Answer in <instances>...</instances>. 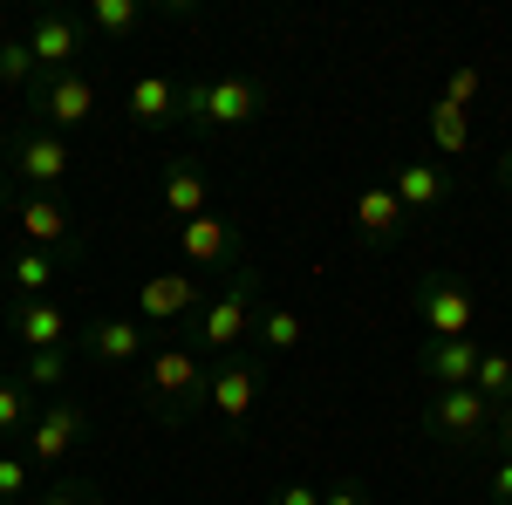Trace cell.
<instances>
[{
	"mask_svg": "<svg viewBox=\"0 0 512 505\" xmlns=\"http://www.w3.org/2000/svg\"><path fill=\"white\" fill-rule=\"evenodd\" d=\"M178 96H185V82L137 76V82H130V117L144 123V130H164V123H178Z\"/></svg>",
	"mask_w": 512,
	"mask_h": 505,
	"instance_id": "ffe728a7",
	"label": "cell"
},
{
	"mask_svg": "<svg viewBox=\"0 0 512 505\" xmlns=\"http://www.w3.org/2000/svg\"><path fill=\"white\" fill-rule=\"evenodd\" d=\"M28 110H35L41 130H55V137H69V130H82V123L96 117V82L82 76H41L35 89H28Z\"/></svg>",
	"mask_w": 512,
	"mask_h": 505,
	"instance_id": "8992f818",
	"label": "cell"
},
{
	"mask_svg": "<svg viewBox=\"0 0 512 505\" xmlns=\"http://www.w3.org/2000/svg\"><path fill=\"white\" fill-rule=\"evenodd\" d=\"M321 505H369V492H362V485H349V478H342V485H328V492H321Z\"/></svg>",
	"mask_w": 512,
	"mask_h": 505,
	"instance_id": "1f68e13d",
	"label": "cell"
},
{
	"mask_svg": "<svg viewBox=\"0 0 512 505\" xmlns=\"http://www.w3.org/2000/svg\"><path fill=\"white\" fill-rule=\"evenodd\" d=\"M253 328H260V267L239 260V267H226L219 294H205V308H198V342L212 355H233Z\"/></svg>",
	"mask_w": 512,
	"mask_h": 505,
	"instance_id": "6da1fadb",
	"label": "cell"
},
{
	"mask_svg": "<svg viewBox=\"0 0 512 505\" xmlns=\"http://www.w3.org/2000/svg\"><path fill=\"white\" fill-rule=\"evenodd\" d=\"M178 253H185V267H192V273H226V267H239V239H233V226H226L219 212L185 219V226H178Z\"/></svg>",
	"mask_w": 512,
	"mask_h": 505,
	"instance_id": "4fadbf2b",
	"label": "cell"
},
{
	"mask_svg": "<svg viewBox=\"0 0 512 505\" xmlns=\"http://www.w3.org/2000/svg\"><path fill=\"white\" fill-rule=\"evenodd\" d=\"M472 389L492 403V410H512V355H506V349H485V355H478Z\"/></svg>",
	"mask_w": 512,
	"mask_h": 505,
	"instance_id": "603a6c76",
	"label": "cell"
},
{
	"mask_svg": "<svg viewBox=\"0 0 512 505\" xmlns=\"http://www.w3.org/2000/svg\"><path fill=\"white\" fill-rule=\"evenodd\" d=\"M28 492V451H0V505H14Z\"/></svg>",
	"mask_w": 512,
	"mask_h": 505,
	"instance_id": "f546056e",
	"label": "cell"
},
{
	"mask_svg": "<svg viewBox=\"0 0 512 505\" xmlns=\"http://www.w3.org/2000/svg\"><path fill=\"white\" fill-rule=\"evenodd\" d=\"M492 505H512V458H499V471H492Z\"/></svg>",
	"mask_w": 512,
	"mask_h": 505,
	"instance_id": "836d02e7",
	"label": "cell"
},
{
	"mask_svg": "<svg viewBox=\"0 0 512 505\" xmlns=\"http://www.w3.org/2000/svg\"><path fill=\"white\" fill-rule=\"evenodd\" d=\"M14 505H28V499H14Z\"/></svg>",
	"mask_w": 512,
	"mask_h": 505,
	"instance_id": "74e56055",
	"label": "cell"
},
{
	"mask_svg": "<svg viewBox=\"0 0 512 505\" xmlns=\"http://www.w3.org/2000/svg\"><path fill=\"white\" fill-rule=\"evenodd\" d=\"M14 226H21V239H28V246H41V253H62V260H76V253H82L76 212L62 205V192H21Z\"/></svg>",
	"mask_w": 512,
	"mask_h": 505,
	"instance_id": "52a82bcc",
	"label": "cell"
},
{
	"mask_svg": "<svg viewBox=\"0 0 512 505\" xmlns=\"http://www.w3.org/2000/svg\"><path fill=\"white\" fill-rule=\"evenodd\" d=\"M492 178H499V192H512V144L499 151V171H492Z\"/></svg>",
	"mask_w": 512,
	"mask_h": 505,
	"instance_id": "d590c367",
	"label": "cell"
},
{
	"mask_svg": "<svg viewBox=\"0 0 512 505\" xmlns=\"http://www.w3.org/2000/svg\"><path fill=\"white\" fill-rule=\"evenodd\" d=\"M82 35H89L82 14H69V7H35V14H28V48H35L41 76H76Z\"/></svg>",
	"mask_w": 512,
	"mask_h": 505,
	"instance_id": "ba28073f",
	"label": "cell"
},
{
	"mask_svg": "<svg viewBox=\"0 0 512 505\" xmlns=\"http://www.w3.org/2000/svg\"><path fill=\"white\" fill-rule=\"evenodd\" d=\"M144 396H151V410L164 424H185L212 403V376L192 349H151L144 355Z\"/></svg>",
	"mask_w": 512,
	"mask_h": 505,
	"instance_id": "3957f363",
	"label": "cell"
},
{
	"mask_svg": "<svg viewBox=\"0 0 512 505\" xmlns=\"http://www.w3.org/2000/svg\"><path fill=\"white\" fill-rule=\"evenodd\" d=\"M41 82V62H35V48H28V35H14V41H0V89H35Z\"/></svg>",
	"mask_w": 512,
	"mask_h": 505,
	"instance_id": "d4e9b609",
	"label": "cell"
},
{
	"mask_svg": "<svg viewBox=\"0 0 512 505\" xmlns=\"http://www.w3.org/2000/svg\"><path fill=\"white\" fill-rule=\"evenodd\" d=\"M7 164H14V123L0 117V178H7Z\"/></svg>",
	"mask_w": 512,
	"mask_h": 505,
	"instance_id": "e575fe53",
	"label": "cell"
},
{
	"mask_svg": "<svg viewBox=\"0 0 512 505\" xmlns=\"http://www.w3.org/2000/svg\"><path fill=\"white\" fill-rule=\"evenodd\" d=\"M499 451L512 458V410H499Z\"/></svg>",
	"mask_w": 512,
	"mask_h": 505,
	"instance_id": "8d00e7d4",
	"label": "cell"
},
{
	"mask_svg": "<svg viewBox=\"0 0 512 505\" xmlns=\"http://www.w3.org/2000/svg\"><path fill=\"white\" fill-rule=\"evenodd\" d=\"M390 192H396V205H403L410 219H424V212H437V205L451 198V178H444L437 164H417V157H410V164L390 171Z\"/></svg>",
	"mask_w": 512,
	"mask_h": 505,
	"instance_id": "9a60e30c",
	"label": "cell"
},
{
	"mask_svg": "<svg viewBox=\"0 0 512 505\" xmlns=\"http://www.w3.org/2000/svg\"><path fill=\"white\" fill-rule=\"evenodd\" d=\"M267 117V89L239 76H192L178 96V123L185 130H246Z\"/></svg>",
	"mask_w": 512,
	"mask_h": 505,
	"instance_id": "7a4b0ae2",
	"label": "cell"
},
{
	"mask_svg": "<svg viewBox=\"0 0 512 505\" xmlns=\"http://www.w3.org/2000/svg\"><path fill=\"white\" fill-rule=\"evenodd\" d=\"M55 273H62V253H41V246H21V253H14V267H7V280H14V294H21V301H48Z\"/></svg>",
	"mask_w": 512,
	"mask_h": 505,
	"instance_id": "44dd1931",
	"label": "cell"
},
{
	"mask_svg": "<svg viewBox=\"0 0 512 505\" xmlns=\"http://www.w3.org/2000/svg\"><path fill=\"white\" fill-rule=\"evenodd\" d=\"M267 505H321V492H315V485H280Z\"/></svg>",
	"mask_w": 512,
	"mask_h": 505,
	"instance_id": "d6a6232c",
	"label": "cell"
},
{
	"mask_svg": "<svg viewBox=\"0 0 512 505\" xmlns=\"http://www.w3.org/2000/svg\"><path fill=\"white\" fill-rule=\"evenodd\" d=\"M424 130H431V144L444 157H465V144H472V110H458V103L437 96L431 110H424Z\"/></svg>",
	"mask_w": 512,
	"mask_h": 505,
	"instance_id": "7402d4cb",
	"label": "cell"
},
{
	"mask_svg": "<svg viewBox=\"0 0 512 505\" xmlns=\"http://www.w3.org/2000/svg\"><path fill=\"white\" fill-rule=\"evenodd\" d=\"M35 505H103V499H96V485H82V478H62V485H48Z\"/></svg>",
	"mask_w": 512,
	"mask_h": 505,
	"instance_id": "4dcf8cb0",
	"label": "cell"
},
{
	"mask_svg": "<svg viewBox=\"0 0 512 505\" xmlns=\"http://www.w3.org/2000/svg\"><path fill=\"white\" fill-rule=\"evenodd\" d=\"M76 314L62 308V301H14V342L28 355L41 349H76Z\"/></svg>",
	"mask_w": 512,
	"mask_h": 505,
	"instance_id": "5bb4252c",
	"label": "cell"
},
{
	"mask_svg": "<svg viewBox=\"0 0 512 505\" xmlns=\"http://www.w3.org/2000/svg\"><path fill=\"white\" fill-rule=\"evenodd\" d=\"M35 389L21 383V376H0V437H21V430L35 424Z\"/></svg>",
	"mask_w": 512,
	"mask_h": 505,
	"instance_id": "cb8c5ba5",
	"label": "cell"
},
{
	"mask_svg": "<svg viewBox=\"0 0 512 505\" xmlns=\"http://www.w3.org/2000/svg\"><path fill=\"white\" fill-rule=\"evenodd\" d=\"M82 430H89V417H82V403H48L35 424H28V465H62V458H76Z\"/></svg>",
	"mask_w": 512,
	"mask_h": 505,
	"instance_id": "7c38bea8",
	"label": "cell"
},
{
	"mask_svg": "<svg viewBox=\"0 0 512 505\" xmlns=\"http://www.w3.org/2000/svg\"><path fill=\"white\" fill-rule=\"evenodd\" d=\"M69 369H76V349H41V355H28L21 383L28 389H55V383H69Z\"/></svg>",
	"mask_w": 512,
	"mask_h": 505,
	"instance_id": "83f0119b",
	"label": "cell"
},
{
	"mask_svg": "<svg viewBox=\"0 0 512 505\" xmlns=\"http://www.w3.org/2000/svg\"><path fill=\"white\" fill-rule=\"evenodd\" d=\"M82 355L89 362H103V369H130V362H144L151 355V328L144 321H130V314H103V321H89L76 335Z\"/></svg>",
	"mask_w": 512,
	"mask_h": 505,
	"instance_id": "8fae6325",
	"label": "cell"
},
{
	"mask_svg": "<svg viewBox=\"0 0 512 505\" xmlns=\"http://www.w3.org/2000/svg\"><path fill=\"white\" fill-rule=\"evenodd\" d=\"M478 335H458V342H431L424 349V376H431L437 389H472V376H478Z\"/></svg>",
	"mask_w": 512,
	"mask_h": 505,
	"instance_id": "ac0fdd59",
	"label": "cell"
},
{
	"mask_svg": "<svg viewBox=\"0 0 512 505\" xmlns=\"http://www.w3.org/2000/svg\"><path fill=\"white\" fill-rule=\"evenodd\" d=\"M158 192H164V212H171L178 226H185V219H205V212H212V178H205L198 164H164Z\"/></svg>",
	"mask_w": 512,
	"mask_h": 505,
	"instance_id": "e0dca14e",
	"label": "cell"
},
{
	"mask_svg": "<svg viewBox=\"0 0 512 505\" xmlns=\"http://www.w3.org/2000/svg\"><path fill=\"white\" fill-rule=\"evenodd\" d=\"M82 21H89V28H96V35H130V28H137V21H144V7H137V0H89V7H82Z\"/></svg>",
	"mask_w": 512,
	"mask_h": 505,
	"instance_id": "484cf974",
	"label": "cell"
},
{
	"mask_svg": "<svg viewBox=\"0 0 512 505\" xmlns=\"http://www.w3.org/2000/svg\"><path fill=\"white\" fill-rule=\"evenodd\" d=\"M478 89H485V76H478L472 62H458V69L444 76V103H458V110H472V103H478Z\"/></svg>",
	"mask_w": 512,
	"mask_h": 505,
	"instance_id": "f1b7e54d",
	"label": "cell"
},
{
	"mask_svg": "<svg viewBox=\"0 0 512 505\" xmlns=\"http://www.w3.org/2000/svg\"><path fill=\"white\" fill-rule=\"evenodd\" d=\"M417 314H424L431 342H458V335H472V328H478L472 294H465L458 280H444V273H424V280H417Z\"/></svg>",
	"mask_w": 512,
	"mask_h": 505,
	"instance_id": "9c48e42d",
	"label": "cell"
},
{
	"mask_svg": "<svg viewBox=\"0 0 512 505\" xmlns=\"http://www.w3.org/2000/svg\"><path fill=\"white\" fill-rule=\"evenodd\" d=\"M198 308H205V287H198V273H151V280L137 287V321H144V328L198 321Z\"/></svg>",
	"mask_w": 512,
	"mask_h": 505,
	"instance_id": "30bf717a",
	"label": "cell"
},
{
	"mask_svg": "<svg viewBox=\"0 0 512 505\" xmlns=\"http://www.w3.org/2000/svg\"><path fill=\"white\" fill-rule=\"evenodd\" d=\"M253 335H260L274 355H287V349H301V335H308V328H301V314H294V308H267Z\"/></svg>",
	"mask_w": 512,
	"mask_h": 505,
	"instance_id": "4316f807",
	"label": "cell"
},
{
	"mask_svg": "<svg viewBox=\"0 0 512 505\" xmlns=\"http://www.w3.org/2000/svg\"><path fill=\"white\" fill-rule=\"evenodd\" d=\"M403 226H410V212L396 205L390 185H362V192H355V233L369 239V246H390V239H403Z\"/></svg>",
	"mask_w": 512,
	"mask_h": 505,
	"instance_id": "2e32d148",
	"label": "cell"
},
{
	"mask_svg": "<svg viewBox=\"0 0 512 505\" xmlns=\"http://www.w3.org/2000/svg\"><path fill=\"white\" fill-rule=\"evenodd\" d=\"M253 403H260V369L253 362H226V369H212V410L219 417H253Z\"/></svg>",
	"mask_w": 512,
	"mask_h": 505,
	"instance_id": "d6986e66",
	"label": "cell"
},
{
	"mask_svg": "<svg viewBox=\"0 0 512 505\" xmlns=\"http://www.w3.org/2000/svg\"><path fill=\"white\" fill-rule=\"evenodd\" d=\"M424 424H431V437L451 444V451H485L492 430H499V410H492L478 389H437L431 410H424Z\"/></svg>",
	"mask_w": 512,
	"mask_h": 505,
	"instance_id": "277c9868",
	"label": "cell"
},
{
	"mask_svg": "<svg viewBox=\"0 0 512 505\" xmlns=\"http://www.w3.org/2000/svg\"><path fill=\"white\" fill-rule=\"evenodd\" d=\"M28 192H62L69 185V171H76V144L69 137H55V130H41V123H28V130H14V164H7Z\"/></svg>",
	"mask_w": 512,
	"mask_h": 505,
	"instance_id": "5b68a950",
	"label": "cell"
}]
</instances>
